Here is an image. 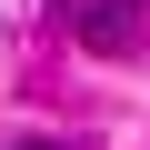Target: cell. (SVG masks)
Masks as SVG:
<instances>
[{"label":"cell","instance_id":"2","mask_svg":"<svg viewBox=\"0 0 150 150\" xmlns=\"http://www.w3.org/2000/svg\"><path fill=\"white\" fill-rule=\"evenodd\" d=\"M20 150H50V140H20Z\"/></svg>","mask_w":150,"mask_h":150},{"label":"cell","instance_id":"1","mask_svg":"<svg viewBox=\"0 0 150 150\" xmlns=\"http://www.w3.org/2000/svg\"><path fill=\"white\" fill-rule=\"evenodd\" d=\"M80 50H100V60H130L140 50V30H150V0H80Z\"/></svg>","mask_w":150,"mask_h":150}]
</instances>
